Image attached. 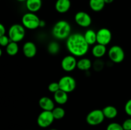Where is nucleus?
Masks as SVG:
<instances>
[{
    "mask_svg": "<svg viewBox=\"0 0 131 130\" xmlns=\"http://www.w3.org/2000/svg\"><path fill=\"white\" fill-rule=\"evenodd\" d=\"M5 33H6V28L3 24H0V36L5 35Z\"/></svg>",
    "mask_w": 131,
    "mask_h": 130,
    "instance_id": "c756f323",
    "label": "nucleus"
},
{
    "mask_svg": "<svg viewBox=\"0 0 131 130\" xmlns=\"http://www.w3.org/2000/svg\"><path fill=\"white\" fill-rule=\"evenodd\" d=\"M92 63L90 59L82 58L78 61L77 68L81 71H88L92 68Z\"/></svg>",
    "mask_w": 131,
    "mask_h": 130,
    "instance_id": "aec40b11",
    "label": "nucleus"
},
{
    "mask_svg": "<svg viewBox=\"0 0 131 130\" xmlns=\"http://www.w3.org/2000/svg\"><path fill=\"white\" fill-rule=\"evenodd\" d=\"M46 25V22L43 20H40V28H43Z\"/></svg>",
    "mask_w": 131,
    "mask_h": 130,
    "instance_id": "7c9ffc66",
    "label": "nucleus"
},
{
    "mask_svg": "<svg viewBox=\"0 0 131 130\" xmlns=\"http://www.w3.org/2000/svg\"><path fill=\"white\" fill-rule=\"evenodd\" d=\"M60 89V85H59L58 82H51V84H49V85H48V90L49 91L51 92L52 93H55L56 92H57L58 90H59Z\"/></svg>",
    "mask_w": 131,
    "mask_h": 130,
    "instance_id": "393cba45",
    "label": "nucleus"
},
{
    "mask_svg": "<svg viewBox=\"0 0 131 130\" xmlns=\"http://www.w3.org/2000/svg\"><path fill=\"white\" fill-rule=\"evenodd\" d=\"M47 50L51 55L57 54L60 51V45L56 42H51L47 47Z\"/></svg>",
    "mask_w": 131,
    "mask_h": 130,
    "instance_id": "b1692460",
    "label": "nucleus"
},
{
    "mask_svg": "<svg viewBox=\"0 0 131 130\" xmlns=\"http://www.w3.org/2000/svg\"><path fill=\"white\" fill-rule=\"evenodd\" d=\"M17 1H19V2H24V1H26L27 0H17Z\"/></svg>",
    "mask_w": 131,
    "mask_h": 130,
    "instance_id": "473e14b6",
    "label": "nucleus"
},
{
    "mask_svg": "<svg viewBox=\"0 0 131 130\" xmlns=\"http://www.w3.org/2000/svg\"><path fill=\"white\" fill-rule=\"evenodd\" d=\"M122 125L124 130H131V118L125 120Z\"/></svg>",
    "mask_w": 131,
    "mask_h": 130,
    "instance_id": "cd10ccee",
    "label": "nucleus"
},
{
    "mask_svg": "<svg viewBox=\"0 0 131 130\" xmlns=\"http://www.w3.org/2000/svg\"><path fill=\"white\" fill-rule=\"evenodd\" d=\"M59 85L61 90L69 93L74 91L76 87V81L71 76L66 75L62 76L58 81Z\"/></svg>",
    "mask_w": 131,
    "mask_h": 130,
    "instance_id": "423d86ee",
    "label": "nucleus"
},
{
    "mask_svg": "<svg viewBox=\"0 0 131 130\" xmlns=\"http://www.w3.org/2000/svg\"><path fill=\"white\" fill-rule=\"evenodd\" d=\"M112 33L107 28H101L97 32V43L106 46L111 42Z\"/></svg>",
    "mask_w": 131,
    "mask_h": 130,
    "instance_id": "1a4fd4ad",
    "label": "nucleus"
},
{
    "mask_svg": "<svg viewBox=\"0 0 131 130\" xmlns=\"http://www.w3.org/2000/svg\"><path fill=\"white\" fill-rule=\"evenodd\" d=\"M74 20L78 25L83 28H88L92 24V18L85 11H78L74 17Z\"/></svg>",
    "mask_w": 131,
    "mask_h": 130,
    "instance_id": "9d476101",
    "label": "nucleus"
},
{
    "mask_svg": "<svg viewBox=\"0 0 131 130\" xmlns=\"http://www.w3.org/2000/svg\"><path fill=\"white\" fill-rule=\"evenodd\" d=\"M23 52L24 56L28 58H32L37 54V48L36 45L32 42H27L23 45Z\"/></svg>",
    "mask_w": 131,
    "mask_h": 130,
    "instance_id": "f8f14e48",
    "label": "nucleus"
},
{
    "mask_svg": "<svg viewBox=\"0 0 131 130\" xmlns=\"http://www.w3.org/2000/svg\"><path fill=\"white\" fill-rule=\"evenodd\" d=\"M42 5V0H27L26 1V6L29 12L35 13L39 11Z\"/></svg>",
    "mask_w": 131,
    "mask_h": 130,
    "instance_id": "2eb2a0df",
    "label": "nucleus"
},
{
    "mask_svg": "<svg viewBox=\"0 0 131 130\" xmlns=\"http://www.w3.org/2000/svg\"><path fill=\"white\" fill-rule=\"evenodd\" d=\"M52 34L58 40L67 39L71 34V25L66 20H59L52 28Z\"/></svg>",
    "mask_w": 131,
    "mask_h": 130,
    "instance_id": "f03ea898",
    "label": "nucleus"
},
{
    "mask_svg": "<svg viewBox=\"0 0 131 130\" xmlns=\"http://www.w3.org/2000/svg\"><path fill=\"white\" fill-rule=\"evenodd\" d=\"M106 47L105 45L101 44L95 45L92 48V54L96 58H101L106 53Z\"/></svg>",
    "mask_w": 131,
    "mask_h": 130,
    "instance_id": "f3484780",
    "label": "nucleus"
},
{
    "mask_svg": "<svg viewBox=\"0 0 131 130\" xmlns=\"http://www.w3.org/2000/svg\"><path fill=\"white\" fill-rule=\"evenodd\" d=\"M66 46L69 52L75 57L84 56L89 50V45L84 38V35L79 33H73L67 39Z\"/></svg>",
    "mask_w": 131,
    "mask_h": 130,
    "instance_id": "f257e3e1",
    "label": "nucleus"
},
{
    "mask_svg": "<svg viewBox=\"0 0 131 130\" xmlns=\"http://www.w3.org/2000/svg\"><path fill=\"white\" fill-rule=\"evenodd\" d=\"M52 115H53L54 119L60 120L64 117L65 115V111L62 107H55L52 110Z\"/></svg>",
    "mask_w": 131,
    "mask_h": 130,
    "instance_id": "5701e85b",
    "label": "nucleus"
},
{
    "mask_svg": "<svg viewBox=\"0 0 131 130\" xmlns=\"http://www.w3.org/2000/svg\"><path fill=\"white\" fill-rule=\"evenodd\" d=\"M54 101L58 105H64L67 102L68 93L60 89L54 93Z\"/></svg>",
    "mask_w": 131,
    "mask_h": 130,
    "instance_id": "dca6fc26",
    "label": "nucleus"
},
{
    "mask_svg": "<svg viewBox=\"0 0 131 130\" xmlns=\"http://www.w3.org/2000/svg\"><path fill=\"white\" fill-rule=\"evenodd\" d=\"M83 35L89 45H94L97 42V33L93 29H88Z\"/></svg>",
    "mask_w": 131,
    "mask_h": 130,
    "instance_id": "6ab92c4d",
    "label": "nucleus"
},
{
    "mask_svg": "<svg viewBox=\"0 0 131 130\" xmlns=\"http://www.w3.org/2000/svg\"><path fill=\"white\" fill-rule=\"evenodd\" d=\"M19 46L17 42H10V43L6 47V52L9 56H14L18 53Z\"/></svg>",
    "mask_w": 131,
    "mask_h": 130,
    "instance_id": "4be33fe9",
    "label": "nucleus"
},
{
    "mask_svg": "<svg viewBox=\"0 0 131 130\" xmlns=\"http://www.w3.org/2000/svg\"><path fill=\"white\" fill-rule=\"evenodd\" d=\"M110 59L115 63H120L125 58V52L124 49L119 45H113L108 51Z\"/></svg>",
    "mask_w": 131,
    "mask_h": 130,
    "instance_id": "0eeeda50",
    "label": "nucleus"
},
{
    "mask_svg": "<svg viewBox=\"0 0 131 130\" xmlns=\"http://www.w3.org/2000/svg\"><path fill=\"white\" fill-rule=\"evenodd\" d=\"M77 61L75 56L72 55L67 56L63 58L61 62V66L63 70L66 72H71L77 68Z\"/></svg>",
    "mask_w": 131,
    "mask_h": 130,
    "instance_id": "9b49d317",
    "label": "nucleus"
},
{
    "mask_svg": "<svg viewBox=\"0 0 131 130\" xmlns=\"http://www.w3.org/2000/svg\"><path fill=\"white\" fill-rule=\"evenodd\" d=\"M26 35L25 28L23 25L19 24H13L9 28L8 36L12 42H20L24 38Z\"/></svg>",
    "mask_w": 131,
    "mask_h": 130,
    "instance_id": "7ed1b4c3",
    "label": "nucleus"
},
{
    "mask_svg": "<svg viewBox=\"0 0 131 130\" xmlns=\"http://www.w3.org/2000/svg\"><path fill=\"white\" fill-rule=\"evenodd\" d=\"M105 117L102 110L95 109L91 111L86 117V122L90 126H97L102 123Z\"/></svg>",
    "mask_w": 131,
    "mask_h": 130,
    "instance_id": "39448f33",
    "label": "nucleus"
},
{
    "mask_svg": "<svg viewBox=\"0 0 131 130\" xmlns=\"http://www.w3.org/2000/svg\"><path fill=\"white\" fill-rule=\"evenodd\" d=\"M106 130H124L122 125L117 123V122H112L107 126Z\"/></svg>",
    "mask_w": 131,
    "mask_h": 130,
    "instance_id": "a878e982",
    "label": "nucleus"
},
{
    "mask_svg": "<svg viewBox=\"0 0 131 130\" xmlns=\"http://www.w3.org/2000/svg\"><path fill=\"white\" fill-rule=\"evenodd\" d=\"M71 2L70 0H57L55 3V9L60 14L67 12L70 8Z\"/></svg>",
    "mask_w": 131,
    "mask_h": 130,
    "instance_id": "4468645a",
    "label": "nucleus"
},
{
    "mask_svg": "<svg viewBox=\"0 0 131 130\" xmlns=\"http://www.w3.org/2000/svg\"><path fill=\"white\" fill-rule=\"evenodd\" d=\"M38 105L43 110L52 111L55 108L54 101L47 96L42 97L38 101Z\"/></svg>",
    "mask_w": 131,
    "mask_h": 130,
    "instance_id": "ddd939ff",
    "label": "nucleus"
},
{
    "mask_svg": "<svg viewBox=\"0 0 131 130\" xmlns=\"http://www.w3.org/2000/svg\"><path fill=\"white\" fill-rule=\"evenodd\" d=\"M104 1L106 3V4H110L112 3L114 1V0H104Z\"/></svg>",
    "mask_w": 131,
    "mask_h": 130,
    "instance_id": "2f4dec72",
    "label": "nucleus"
},
{
    "mask_svg": "<svg viewBox=\"0 0 131 130\" xmlns=\"http://www.w3.org/2000/svg\"><path fill=\"white\" fill-rule=\"evenodd\" d=\"M10 42H11V40H10L8 36H0V44L2 47H6L10 43Z\"/></svg>",
    "mask_w": 131,
    "mask_h": 130,
    "instance_id": "bb28decb",
    "label": "nucleus"
},
{
    "mask_svg": "<svg viewBox=\"0 0 131 130\" xmlns=\"http://www.w3.org/2000/svg\"><path fill=\"white\" fill-rule=\"evenodd\" d=\"M125 112L128 115L131 117V99L128 100L125 105Z\"/></svg>",
    "mask_w": 131,
    "mask_h": 130,
    "instance_id": "c85d7f7f",
    "label": "nucleus"
},
{
    "mask_svg": "<svg viewBox=\"0 0 131 130\" xmlns=\"http://www.w3.org/2000/svg\"><path fill=\"white\" fill-rule=\"evenodd\" d=\"M49 130H58V129H51Z\"/></svg>",
    "mask_w": 131,
    "mask_h": 130,
    "instance_id": "72a5a7b5",
    "label": "nucleus"
},
{
    "mask_svg": "<svg viewBox=\"0 0 131 130\" xmlns=\"http://www.w3.org/2000/svg\"><path fill=\"white\" fill-rule=\"evenodd\" d=\"M106 3L104 0H90V8L94 11H100L103 10Z\"/></svg>",
    "mask_w": 131,
    "mask_h": 130,
    "instance_id": "412c9836",
    "label": "nucleus"
},
{
    "mask_svg": "<svg viewBox=\"0 0 131 130\" xmlns=\"http://www.w3.org/2000/svg\"><path fill=\"white\" fill-rule=\"evenodd\" d=\"M40 19L35 13L28 12L24 14L22 17L23 25L28 29H36L40 27Z\"/></svg>",
    "mask_w": 131,
    "mask_h": 130,
    "instance_id": "20e7f679",
    "label": "nucleus"
},
{
    "mask_svg": "<svg viewBox=\"0 0 131 130\" xmlns=\"http://www.w3.org/2000/svg\"><path fill=\"white\" fill-rule=\"evenodd\" d=\"M54 117L52 111L43 110L37 117V124L42 128H46L51 126L54 122Z\"/></svg>",
    "mask_w": 131,
    "mask_h": 130,
    "instance_id": "6e6552de",
    "label": "nucleus"
},
{
    "mask_svg": "<svg viewBox=\"0 0 131 130\" xmlns=\"http://www.w3.org/2000/svg\"><path fill=\"white\" fill-rule=\"evenodd\" d=\"M102 112L104 115L105 118L110 119L115 118L118 115V110L116 109V107L112 105L105 107L102 109Z\"/></svg>",
    "mask_w": 131,
    "mask_h": 130,
    "instance_id": "a211bd4d",
    "label": "nucleus"
},
{
    "mask_svg": "<svg viewBox=\"0 0 131 130\" xmlns=\"http://www.w3.org/2000/svg\"><path fill=\"white\" fill-rule=\"evenodd\" d=\"M130 12H131V10H130Z\"/></svg>",
    "mask_w": 131,
    "mask_h": 130,
    "instance_id": "f704fd0d",
    "label": "nucleus"
}]
</instances>
